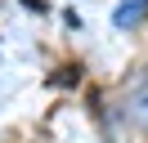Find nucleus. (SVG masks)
I'll list each match as a JSON object with an SVG mask.
<instances>
[{"instance_id":"f257e3e1","label":"nucleus","mask_w":148,"mask_h":143,"mask_svg":"<svg viewBox=\"0 0 148 143\" xmlns=\"http://www.w3.org/2000/svg\"><path fill=\"white\" fill-rule=\"evenodd\" d=\"M126 116L139 130H148V67L139 72V76L130 80V89H126Z\"/></svg>"},{"instance_id":"f03ea898","label":"nucleus","mask_w":148,"mask_h":143,"mask_svg":"<svg viewBox=\"0 0 148 143\" xmlns=\"http://www.w3.org/2000/svg\"><path fill=\"white\" fill-rule=\"evenodd\" d=\"M144 18H148V0H126V5H117V14H112V22L130 31V27H139Z\"/></svg>"}]
</instances>
